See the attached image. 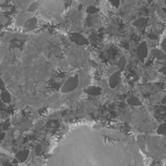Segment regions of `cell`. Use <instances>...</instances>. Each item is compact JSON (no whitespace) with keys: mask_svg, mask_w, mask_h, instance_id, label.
<instances>
[{"mask_svg":"<svg viewBox=\"0 0 166 166\" xmlns=\"http://www.w3.org/2000/svg\"><path fill=\"white\" fill-rule=\"evenodd\" d=\"M78 82H79V76H78V74L72 76V77H69V79L64 82L63 88H62V92H63V93L73 92V91L77 88V86H78Z\"/></svg>","mask_w":166,"mask_h":166,"instance_id":"cell-1","label":"cell"},{"mask_svg":"<svg viewBox=\"0 0 166 166\" xmlns=\"http://www.w3.org/2000/svg\"><path fill=\"white\" fill-rule=\"evenodd\" d=\"M136 55H137V58L140 59L141 62L145 61V58L148 57V55H149V49H148V45H146L145 42H142V43H140L136 47Z\"/></svg>","mask_w":166,"mask_h":166,"instance_id":"cell-2","label":"cell"},{"mask_svg":"<svg viewBox=\"0 0 166 166\" xmlns=\"http://www.w3.org/2000/svg\"><path fill=\"white\" fill-rule=\"evenodd\" d=\"M121 81V72L120 71H116L115 73H113L110 76L109 80H108V85L110 88H115Z\"/></svg>","mask_w":166,"mask_h":166,"instance_id":"cell-3","label":"cell"},{"mask_svg":"<svg viewBox=\"0 0 166 166\" xmlns=\"http://www.w3.org/2000/svg\"><path fill=\"white\" fill-rule=\"evenodd\" d=\"M70 40L74 43V44H79V45H85V44H87V40L82 36V35H80V34H72L71 36H70Z\"/></svg>","mask_w":166,"mask_h":166,"instance_id":"cell-4","label":"cell"},{"mask_svg":"<svg viewBox=\"0 0 166 166\" xmlns=\"http://www.w3.org/2000/svg\"><path fill=\"white\" fill-rule=\"evenodd\" d=\"M15 158L20 163H24L27 159L29 158V151L28 150H20L15 153Z\"/></svg>","mask_w":166,"mask_h":166,"instance_id":"cell-5","label":"cell"},{"mask_svg":"<svg viewBox=\"0 0 166 166\" xmlns=\"http://www.w3.org/2000/svg\"><path fill=\"white\" fill-rule=\"evenodd\" d=\"M85 93L91 95V96H96V95H100L102 93V88L98 87V86H88V87H86Z\"/></svg>","mask_w":166,"mask_h":166,"instance_id":"cell-6","label":"cell"},{"mask_svg":"<svg viewBox=\"0 0 166 166\" xmlns=\"http://www.w3.org/2000/svg\"><path fill=\"white\" fill-rule=\"evenodd\" d=\"M36 26H37V18H35V16H33V18L29 19V20H27V21L24 22V24H23V27H24L26 30H33Z\"/></svg>","mask_w":166,"mask_h":166,"instance_id":"cell-7","label":"cell"},{"mask_svg":"<svg viewBox=\"0 0 166 166\" xmlns=\"http://www.w3.org/2000/svg\"><path fill=\"white\" fill-rule=\"evenodd\" d=\"M152 50V57H155V58H157L158 61H165V52L164 51H161V50H158V49H156V48H153V49H151Z\"/></svg>","mask_w":166,"mask_h":166,"instance_id":"cell-8","label":"cell"},{"mask_svg":"<svg viewBox=\"0 0 166 166\" xmlns=\"http://www.w3.org/2000/svg\"><path fill=\"white\" fill-rule=\"evenodd\" d=\"M149 22V19L148 18H140V19H137L136 21L132 22V26L135 27H145Z\"/></svg>","mask_w":166,"mask_h":166,"instance_id":"cell-9","label":"cell"},{"mask_svg":"<svg viewBox=\"0 0 166 166\" xmlns=\"http://www.w3.org/2000/svg\"><path fill=\"white\" fill-rule=\"evenodd\" d=\"M137 145H138V148H140L143 152L145 151V138H144V136L143 135H140V136H137Z\"/></svg>","mask_w":166,"mask_h":166,"instance_id":"cell-10","label":"cell"},{"mask_svg":"<svg viewBox=\"0 0 166 166\" xmlns=\"http://www.w3.org/2000/svg\"><path fill=\"white\" fill-rule=\"evenodd\" d=\"M19 127H20V129L21 130H28L29 128H32V126H33V123L30 122V121H28V120H22L19 124H18Z\"/></svg>","mask_w":166,"mask_h":166,"instance_id":"cell-11","label":"cell"},{"mask_svg":"<svg viewBox=\"0 0 166 166\" xmlns=\"http://www.w3.org/2000/svg\"><path fill=\"white\" fill-rule=\"evenodd\" d=\"M127 102H128L130 106H141V105H142L141 100L138 99L137 96H129L128 100H127Z\"/></svg>","mask_w":166,"mask_h":166,"instance_id":"cell-12","label":"cell"},{"mask_svg":"<svg viewBox=\"0 0 166 166\" xmlns=\"http://www.w3.org/2000/svg\"><path fill=\"white\" fill-rule=\"evenodd\" d=\"M38 8H40V4H38L37 1H34V3H32V4L28 5V7H27V12L33 14V13L36 12Z\"/></svg>","mask_w":166,"mask_h":166,"instance_id":"cell-13","label":"cell"},{"mask_svg":"<svg viewBox=\"0 0 166 166\" xmlns=\"http://www.w3.org/2000/svg\"><path fill=\"white\" fill-rule=\"evenodd\" d=\"M1 100H3L5 103H9V102H11V100H12L11 94H9V93H8L6 90L1 91Z\"/></svg>","mask_w":166,"mask_h":166,"instance_id":"cell-14","label":"cell"},{"mask_svg":"<svg viewBox=\"0 0 166 166\" xmlns=\"http://www.w3.org/2000/svg\"><path fill=\"white\" fill-rule=\"evenodd\" d=\"M145 43L148 45V49H153L157 45V40H148Z\"/></svg>","mask_w":166,"mask_h":166,"instance_id":"cell-15","label":"cell"},{"mask_svg":"<svg viewBox=\"0 0 166 166\" xmlns=\"http://www.w3.org/2000/svg\"><path fill=\"white\" fill-rule=\"evenodd\" d=\"M119 63H120L119 65H120V72H121V71H123V70H124V67H126V63H127L126 57H124V56H122V57L120 58V62H119Z\"/></svg>","mask_w":166,"mask_h":166,"instance_id":"cell-16","label":"cell"},{"mask_svg":"<svg viewBox=\"0 0 166 166\" xmlns=\"http://www.w3.org/2000/svg\"><path fill=\"white\" fill-rule=\"evenodd\" d=\"M157 134H158V135H163V136H165V123H161V124L158 127V129H157Z\"/></svg>","mask_w":166,"mask_h":166,"instance_id":"cell-17","label":"cell"},{"mask_svg":"<svg viewBox=\"0 0 166 166\" xmlns=\"http://www.w3.org/2000/svg\"><path fill=\"white\" fill-rule=\"evenodd\" d=\"M99 9L96 8V7H94V6H90V7H87L86 8V12H87V14H90V15H92V14H94V13H96Z\"/></svg>","mask_w":166,"mask_h":166,"instance_id":"cell-18","label":"cell"},{"mask_svg":"<svg viewBox=\"0 0 166 166\" xmlns=\"http://www.w3.org/2000/svg\"><path fill=\"white\" fill-rule=\"evenodd\" d=\"M41 151H42V145L41 144H38V145H36V148H35V155L37 156V155H40L41 153Z\"/></svg>","mask_w":166,"mask_h":166,"instance_id":"cell-19","label":"cell"},{"mask_svg":"<svg viewBox=\"0 0 166 166\" xmlns=\"http://www.w3.org/2000/svg\"><path fill=\"white\" fill-rule=\"evenodd\" d=\"M110 3L113 4V6L119 7V6H120V4H121V0H110Z\"/></svg>","mask_w":166,"mask_h":166,"instance_id":"cell-20","label":"cell"},{"mask_svg":"<svg viewBox=\"0 0 166 166\" xmlns=\"http://www.w3.org/2000/svg\"><path fill=\"white\" fill-rule=\"evenodd\" d=\"M136 47H137V45H136V43H135V42H131V43L129 44V50H130V51H132V50H135V49H136Z\"/></svg>","mask_w":166,"mask_h":166,"instance_id":"cell-21","label":"cell"},{"mask_svg":"<svg viewBox=\"0 0 166 166\" xmlns=\"http://www.w3.org/2000/svg\"><path fill=\"white\" fill-rule=\"evenodd\" d=\"M148 37H149V40H157V35L155 33H150Z\"/></svg>","mask_w":166,"mask_h":166,"instance_id":"cell-22","label":"cell"},{"mask_svg":"<svg viewBox=\"0 0 166 166\" xmlns=\"http://www.w3.org/2000/svg\"><path fill=\"white\" fill-rule=\"evenodd\" d=\"M8 128H9V123H8V122H5V123L3 124V131L5 132V131H6Z\"/></svg>","mask_w":166,"mask_h":166,"instance_id":"cell-23","label":"cell"},{"mask_svg":"<svg viewBox=\"0 0 166 166\" xmlns=\"http://www.w3.org/2000/svg\"><path fill=\"white\" fill-rule=\"evenodd\" d=\"M5 138H6V134H5L4 131H1V132H0V142L4 141Z\"/></svg>","mask_w":166,"mask_h":166,"instance_id":"cell-24","label":"cell"},{"mask_svg":"<svg viewBox=\"0 0 166 166\" xmlns=\"http://www.w3.org/2000/svg\"><path fill=\"white\" fill-rule=\"evenodd\" d=\"M161 49L165 52V49H166V41H165V38H163V41H161Z\"/></svg>","mask_w":166,"mask_h":166,"instance_id":"cell-25","label":"cell"},{"mask_svg":"<svg viewBox=\"0 0 166 166\" xmlns=\"http://www.w3.org/2000/svg\"><path fill=\"white\" fill-rule=\"evenodd\" d=\"M0 90H1V91H4V90H5V85H4V81H3L1 77H0Z\"/></svg>","mask_w":166,"mask_h":166,"instance_id":"cell-26","label":"cell"},{"mask_svg":"<svg viewBox=\"0 0 166 166\" xmlns=\"http://www.w3.org/2000/svg\"><path fill=\"white\" fill-rule=\"evenodd\" d=\"M164 0H158V7H160V8H164Z\"/></svg>","mask_w":166,"mask_h":166,"instance_id":"cell-27","label":"cell"},{"mask_svg":"<svg viewBox=\"0 0 166 166\" xmlns=\"http://www.w3.org/2000/svg\"><path fill=\"white\" fill-rule=\"evenodd\" d=\"M29 157H30V158H35V157H36L35 152H34V151H29Z\"/></svg>","mask_w":166,"mask_h":166,"instance_id":"cell-28","label":"cell"},{"mask_svg":"<svg viewBox=\"0 0 166 166\" xmlns=\"http://www.w3.org/2000/svg\"><path fill=\"white\" fill-rule=\"evenodd\" d=\"M148 3H152V0H148Z\"/></svg>","mask_w":166,"mask_h":166,"instance_id":"cell-29","label":"cell"},{"mask_svg":"<svg viewBox=\"0 0 166 166\" xmlns=\"http://www.w3.org/2000/svg\"><path fill=\"white\" fill-rule=\"evenodd\" d=\"M13 166H18V165H13Z\"/></svg>","mask_w":166,"mask_h":166,"instance_id":"cell-30","label":"cell"}]
</instances>
